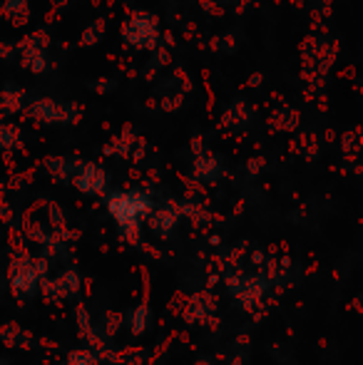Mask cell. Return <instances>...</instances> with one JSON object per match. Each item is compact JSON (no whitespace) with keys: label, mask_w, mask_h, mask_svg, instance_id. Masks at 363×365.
<instances>
[{"label":"cell","mask_w":363,"mask_h":365,"mask_svg":"<svg viewBox=\"0 0 363 365\" xmlns=\"http://www.w3.org/2000/svg\"><path fill=\"white\" fill-rule=\"evenodd\" d=\"M100 30H102V23H95V25H92V28L85 30V35H83V45H95V43H97V38H100V35H97V33H100Z\"/></svg>","instance_id":"5"},{"label":"cell","mask_w":363,"mask_h":365,"mask_svg":"<svg viewBox=\"0 0 363 365\" xmlns=\"http://www.w3.org/2000/svg\"><path fill=\"white\" fill-rule=\"evenodd\" d=\"M0 107H5V110H18V107H20V95H10V92H3Z\"/></svg>","instance_id":"6"},{"label":"cell","mask_w":363,"mask_h":365,"mask_svg":"<svg viewBox=\"0 0 363 365\" xmlns=\"http://www.w3.org/2000/svg\"><path fill=\"white\" fill-rule=\"evenodd\" d=\"M0 13H5L8 18H13V15H18L15 18V23H23V20H28V3L25 0H5V5L0 8Z\"/></svg>","instance_id":"3"},{"label":"cell","mask_w":363,"mask_h":365,"mask_svg":"<svg viewBox=\"0 0 363 365\" xmlns=\"http://www.w3.org/2000/svg\"><path fill=\"white\" fill-rule=\"evenodd\" d=\"M259 82H262V75H254L252 80H249V85H252V87H257Z\"/></svg>","instance_id":"8"},{"label":"cell","mask_w":363,"mask_h":365,"mask_svg":"<svg viewBox=\"0 0 363 365\" xmlns=\"http://www.w3.org/2000/svg\"><path fill=\"white\" fill-rule=\"evenodd\" d=\"M162 63H170V55H167L165 50H160V53H157V58H155V65H162Z\"/></svg>","instance_id":"7"},{"label":"cell","mask_w":363,"mask_h":365,"mask_svg":"<svg viewBox=\"0 0 363 365\" xmlns=\"http://www.w3.org/2000/svg\"><path fill=\"white\" fill-rule=\"evenodd\" d=\"M15 140H18V130H15V127H5V125H0V147H10V145H15Z\"/></svg>","instance_id":"4"},{"label":"cell","mask_w":363,"mask_h":365,"mask_svg":"<svg viewBox=\"0 0 363 365\" xmlns=\"http://www.w3.org/2000/svg\"><path fill=\"white\" fill-rule=\"evenodd\" d=\"M30 115H33L35 120H43V122H60V120H65V110L58 105V102H53V100L33 102V107H30Z\"/></svg>","instance_id":"2"},{"label":"cell","mask_w":363,"mask_h":365,"mask_svg":"<svg viewBox=\"0 0 363 365\" xmlns=\"http://www.w3.org/2000/svg\"><path fill=\"white\" fill-rule=\"evenodd\" d=\"M122 35L130 45L145 50H155L157 45V18L152 13H135L122 28Z\"/></svg>","instance_id":"1"}]
</instances>
